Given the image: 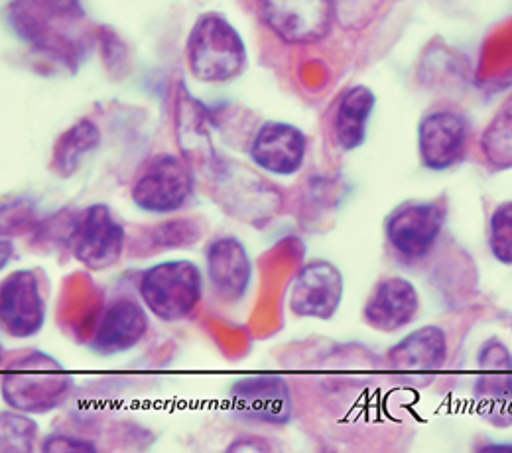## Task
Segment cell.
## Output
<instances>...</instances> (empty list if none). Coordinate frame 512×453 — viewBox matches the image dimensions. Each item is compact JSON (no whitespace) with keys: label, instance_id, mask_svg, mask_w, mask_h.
<instances>
[{"label":"cell","instance_id":"obj_11","mask_svg":"<svg viewBox=\"0 0 512 453\" xmlns=\"http://www.w3.org/2000/svg\"><path fill=\"white\" fill-rule=\"evenodd\" d=\"M448 351L446 329L440 325H422L388 349L386 365L404 383L426 387L446 365Z\"/></svg>","mask_w":512,"mask_h":453},{"label":"cell","instance_id":"obj_27","mask_svg":"<svg viewBox=\"0 0 512 453\" xmlns=\"http://www.w3.org/2000/svg\"><path fill=\"white\" fill-rule=\"evenodd\" d=\"M229 450L231 452H237V450H253V452H260V450H270L264 442H260V440H255V442H251V440H243V438H239L235 444H231L229 446Z\"/></svg>","mask_w":512,"mask_h":453},{"label":"cell","instance_id":"obj_20","mask_svg":"<svg viewBox=\"0 0 512 453\" xmlns=\"http://www.w3.org/2000/svg\"><path fill=\"white\" fill-rule=\"evenodd\" d=\"M101 146V130L91 119H79L54 144L50 168L60 178H71L79 172L85 158Z\"/></svg>","mask_w":512,"mask_h":453},{"label":"cell","instance_id":"obj_10","mask_svg":"<svg viewBox=\"0 0 512 453\" xmlns=\"http://www.w3.org/2000/svg\"><path fill=\"white\" fill-rule=\"evenodd\" d=\"M266 28L284 44L321 42L333 24V0H256Z\"/></svg>","mask_w":512,"mask_h":453},{"label":"cell","instance_id":"obj_21","mask_svg":"<svg viewBox=\"0 0 512 453\" xmlns=\"http://www.w3.org/2000/svg\"><path fill=\"white\" fill-rule=\"evenodd\" d=\"M481 152L495 170L512 168V95L483 132Z\"/></svg>","mask_w":512,"mask_h":453},{"label":"cell","instance_id":"obj_22","mask_svg":"<svg viewBox=\"0 0 512 453\" xmlns=\"http://www.w3.org/2000/svg\"><path fill=\"white\" fill-rule=\"evenodd\" d=\"M487 247L499 264L512 266V199L501 201L489 215Z\"/></svg>","mask_w":512,"mask_h":453},{"label":"cell","instance_id":"obj_2","mask_svg":"<svg viewBox=\"0 0 512 453\" xmlns=\"http://www.w3.org/2000/svg\"><path fill=\"white\" fill-rule=\"evenodd\" d=\"M73 379L60 361L44 351H28L4 367L2 398L26 414H46L71 396Z\"/></svg>","mask_w":512,"mask_h":453},{"label":"cell","instance_id":"obj_6","mask_svg":"<svg viewBox=\"0 0 512 453\" xmlns=\"http://www.w3.org/2000/svg\"><path fill=\"white\" fill-rule=\"evenodd\" d=\"M195 194L192 168L176 154H158L146 162L132 184L134 207L148 215L182 211Z\"/></svg>","mask_w":512,"mask_h":453},{"label":"cell","instance_id":"obj_8","mask_svg":"<svg viewBox=\"0 0 512 453\" xmlns=\"http://www.w3.org/2000/svg\"><path fill=\"white\" fill-rule=\"evenodd\" d=\"M233 418L253 426H286L294 416V400L280 375H249L227 390Z\"/></svg>","mask_w":512,"mask_h":453},{"label":"cell","instance_id":"obj_23","mask_svg":"<svg viewBox=\"0 0 512 453\" xmlns=\"http://www.w3.org/2000/svg\"><path fill=\"white\" fill-rule=\"evenodd\" d=\"M0 434L2 452H32L36 448L40 428L34 420L26 416V412L14 410L2 412Z\"/></svg>","mask_w":512,"mask_h":453},{"label":"cell","instance_id":"obj_26","mask_svg":"<svg viewBox=\"0 0 512 453\" xmlns=\"http://www.w3.org/2000/svg\"><path fill=\"white\" fill-rule=\"evenodd\" d=\"M44 452H97V446L89 440H81L75 436L52 434L42 442Z\"/></svg>","mask_w":512,"mask_h":453},{"label":"cell","instance_id":"obj_5","mask_svg":"<svg viewBox=\"0 0 512 453\" xmlns=\"http://www.w3.org/2000/svg\"><path fill=\"white\" fill-rule=\"evenodd\" d=\"M138 298L160 322H182L203 300V272L192 260L156 262L140 274Z\"/></svg>","mask_w":512,"mask_h":453},{"label":"cell","instance_id":"obj_28","mask_svg":"<svg viewBox=\"0 0 512 453\" xmlns=\"http://www.w3.org/2000/svg\"><path fill=\"white\" fill-rule=\"evenodd\" d=\"M512 452V446H503V444H493V446H487L483 448V452Z\"/></svg>","mask_w":512,"mask_h":453},{"label":"cell","instance_id":"obj_9","mask_svg":"<svg viewBox=\"0 0 512 453\" xmlns=\"http://www.w3.org/2000/svg\"><path fill=\"white\" fill-rule=\"evenodd\" d=\"M127 243V231L105 203L89 205L75 221L69 249L75 260L93 272L115 266Z\"/></svg>","mask_w":512,"mask_h":453},{"label":"cell","instance_id":"obj_24","mask_svg":"<svg viewBox=\"0 0 512 453\" xmlns=\"http://www.w3.org/2000/svg\"><path fill=\"white\" fill-rule=\"evenodd\" d=\"M383 0H333V18L345 30H361L381 10Z\"/></svg>","mask_w":512,"mask_h":453},{"label":"cell","instance_id":"obj_12","mask_svg":"<svg viewBox=\"0 0 512 453\" xmlns=\"http://www.w3.org/2000/svg\"><path fill=\"white\" fill-rule=\"evenodd\" d=\"M345 294L343 272L329 260H312L304 264L288 290V310L298 318L331 320Z\"/></svg>","mask_w":512,"mask_h":453},{"label":"cell","instance_id":"obj_1","mask_svg":"<svg viewBox=\"0 0 512 453\" xmlns=\"http://www.w3.org/2000/svg\"><path fill=\"white\" fill-rule=\"evenodd\" d=\"M8 24L32 50L69 67L87 52L85 12L79 0H12Z\"/></svg>","mask_w":512,"mask_h":453},{"label":"cell","instance_id":"obj_18","mask_svg":"<svg viewBox=\"0 0 512 453\" xmlns=\"http://www.w3.org/2000/svg\"><path fill=\"white\" fill-rule=\"evenodd\" d=\"M148 327V310L144 304L127 296L117 298L105 308L89 347L99 357L127 353L144 339Z\"/></svg>","mask_w":512,"mask_h":453},{"label":"cell","instance_id":"obj_17","mask_svg":"<svg viewBox=\"0 0 512 453\" xmlns=\"http://www.w3.org/2000/svg\"><path fill=\"white\" fill-rule=\"evenodd\" d=\"M420 312V294L404 276H386L375 284L365 306L363 320L375 331L394 333L412 324Z\"/></svg>","mask_w":512,"mask_h":453},{"label":"cell","instance_id":"obj_13","mask_svg":"<svg viewBox=\"0 0 512 453\" xmlns=\"http://www.w3.org/2000/svg\"><path fill=\"white\" fill-rule=\"evenodd\" d=\"M46 300L40 278L30 268L10 272L0 286V324L12 339L36 337L46 325Z\"/></svg>","mask_w":512,"mask_h":453},{"label":"cell","instance_id":"obj_15","mask_svg":"<svg viewBox=\"0 0 512 453\" xmlns=\"http://www.w3.org/2000/svg\"><path fill=\"white\" fill-rule=\"evenodd\" d=\"M205 270L213 294L223 304L231 306L247 298L255 268L241 239L231 235L213 239L205 249Z\"/></svg>","mask_w":512,"mask_h":453},{"label":"cell","instance_id":"obj_16","mask_svg":"<svg viewBox=\"0 0 512 453\" xmlns=\"http://www.w3.org/2000/svg\"><path fill=\"white\" fill-rule=\"evenodd\" d=\"M249 156L256 168L288 178L302 170L308 156V136L302 129L284 121H266L253 136Z\"/></svg>","mask_w":512,"mask_h":453},{"label":"cell","instance_id":"obj_14","mask_svg":"<svg viewBox=\"0 0 512 453\" xmlns=\"http://www.w3.org/2000/svg\"><path fill=\"white\" fill-rule=\"evenodd\" d=\"M469 123L467 119L449 109H438L418 125V156L426 170L448 172L457 166L469 144Z\"/></svg>","mask_w":512,"mask_h":453},{"label":"cell","instance_id":"obj_19","mask_svg":"<svg viewBox=\"0 0 512 453\" xmlns=\"http://www.w3.org/2000/svg\"><path fill=\"white\" fill-rule=\"evenodd\" d=\"M375 107L377 95L367 85H353L339 97L333 115V136L343 152H353L365 144Z\"/></svg>","mask_w":512,"mask_h":453},{"label":"cell","instance_id":"obj_4","mask_svg":"<svg viewBox=\"0 0 512 453\" xmlns=\"http://www.w3.org/2000/svg\"><path fill=\"white\" fill-rule=\"evenodd\" d=\"M211 194L219 207L253 227H264L282 211V192L251 168L213 158L211 162Z\"/></svg>","mask_w":512,"mask_h":453},{"label":"cell","instance_id":"obj_7","mask_svg":"<svg viewBox=\"0 0 512 453\" xmlns=\"http://www.w3.org/2000/svg\"><path fill=\"white\" fill-rule=\"evenodd\" d=\"M448 209L440 199H410L390 211L384 235L392 251L408 260L428 257L446 225Z\"/></svg>","mask_w":512,"mask_h":453},{"label":"cell","instance_id":"obj_25","mask_svg":"<svg viewBox=\"0 0 512 453\" xmlns=\"http://www.w3.org/2000/svg\"><path fill=\"white\" fill-rule=\"evenodd\" d=\"M199 237H201L199 225L193 223L190 219L168 221V223L152 229V233H150L152 245H156L158 249L188 247V245H193L195 241H199Z\"/></svg>","mask_w":512,"mask_h":453},{"label":"cell","instance_id":"obj_3","mask_svg":"<svg viewBox=\"0 0 512 453\" xmlns=\"http://www.w3.org/2000/svg\"><path fill=\"white\" fill-rule=\"evenodd\" d=\"M186 60L201 83H227L247 67V44L241 32L219 12H205L193 22Z\"/></svg>","mask_w":512,"mask_h":453}]
</instances>
